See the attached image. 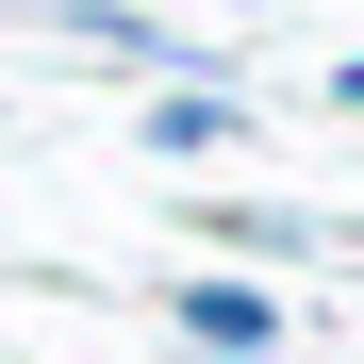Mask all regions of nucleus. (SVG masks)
<instances>
[{
	"instance_id": "3",
	"label": "nucleus",
	"mask_w": 364,
	"mask_h": 364,
	"mask_svg": "<svg viewBox=\"0 0 364 364\" xmlns=\"http://www.w3.org/2000/svg\"><path fill=\"white\" fill-rule=\"evenodd\" d=\"M50 33H67V50H100V67H182V50H166V17H133V0H50Z\"/></svg>"
},
{
	"instance_id": "2",
	"label": "nucleus",
	"mask_w": 364,
	"mask_h": 364,
	"mask_svg": "<svg viewBox=\"0 0 364 364\" xmlns=\"http://www.w3.org/2000/svg\"><path fill=\"white\" fill-rule=\"evenodd\" d=\"M133 133L182 166V149H232V133H249V100H232V83H149V116H133Z\"/></svg>"
},
{
	"instance_id": "6",
	"label": "nucleus",
	"mask_w": 364,
	"mask_h": 364,
	"mask_svg": "<svg viewBox=\"0 0 364 364\" xmlns=\"http://www.w3.org/2000/svg\"><path fill=\"white\" fill-rule=\"evenodd\" d=\"M232 17H265V0H232Z\"/></svg>"
},
{
	"instance_id": "5",
	"label": "nucleus",
	"mask_w": 364,
	"mask_h": 364,
	"mask_svg": "<svg viewBox=\"0 0 364 364\" xmlns=\"http://www.w3.org/2000/svg\"><path fill=\"white\" fill-rule=\"evenodd\" d=\"M315 100H331V116H364V50H331V67H315Z\"/></svg>"
},
{
	"instance_id": "1",
	"label": "nucleus",
	"mask_w": 364,
	"mask_h": 364,
	"mask_svg": "<svg viewBox=\"0 0 364 364\" xmlns=\"http://www.w3.org/2000/svg\"><path fill=\"white\" fill-rule=\"evenodd\" d=\"M182 348H199V364H282V298L232 282V265H199V282H182Z\"/></svg>"
},
{
	"instance_id": "4",
	"label": "nucleus",
	"mask_w": 364,
	"mask_h": 364,
	"mask_svg": "<svg viewBox=\"0 0 364 364\" xmlns=\"http://www.w3.org/2000/svg\"><path fill=\"white\" fill-rule=\"evenodd\" d=\"M199 232H215V249H265V265H282V249H315V232H331V215H282V199H215Z\"/></svg>"
}]
</instances>
